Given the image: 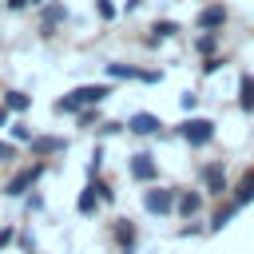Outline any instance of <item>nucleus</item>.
<instances>
[{
	"label": "nucleus",
	"instance_id": "6e6552de",
	"mask_svg": "<svg viewBox=\"0 0 254 254\" xmlns=\"http://www.w3.org/2000/svg\"><path fill=\"white\" fill-rule=\"evenodd\" d=\"M111 242H115V250L119 254H135V246H139V222H131V218H111Z\"/></svg>",
	"mask_w": 254,
	"mask_h": 254
},
{
	"label": "nucleus",
	"instance_id": "aec40b11",
	"mask_svg": "<svg viewBox=\"0 0 254 254\" xmlns=\"http://www.w3.org/2000/svg\"><path fill=\"white\" fill-rule=\"evenodd\" d=\"M218 44H222V32H198L194 36V52L206 60V56H218Z\"/></svg>",
	"mask_w": 254,
	"mask_h": 254
},
{
	"label": "nucleus",
	"instance_id": "f03ea898",
	"mask_svg": "<svg viewBox=\"0 0 254 254\" xmlns=\"http://www.w3.org/2000/svg\"><path fill=\"white\" fill-rule=\"evenodd\" d=\"M198 187H202V194L206 198H214V202H222V198H230V171H226V163L222 159H210V163H198Z\"/></svg>",
	"mask_w": 254,
	"mask_h": 254
},
{
	"label": "nucleus",
	"instance_id": "1a4fd4ad",
	"mask_svg": "<svg viewBox=\"0 0 254 254\" xmlns=\"http://www.w3.org/2000/svg\"><path fill=\"white\" fill-rule=\"evenodd\" d=\"M64 24H67V4H60V0L40 4V36H44V40H48V36H56Z\"/></svg>",
	"mask_w": 254,
	"mask_h": 254
},
{
	"label": "nucleus",
	"instance_id": "2eb2a0df",
	"mask_svg": "<svg viewBox=\"0 0 254 254\" xmlns=\"http://www.w3.org/2000/svg\"><path fill=\"white\" fill-rule=\"evenodd\" d=\"M230 198H234V202H238L242 210H246V206L254 202V167H246V171H242V179H238V183L230 187Z\"/></svg>",
	"mask_w": 254,
	"mask_h": 254
},
{
	"label": "nucleus",
	"instance_id": "a211bd4d",
	"mask_svg": "<svg viewBox=\"0 0 254 254\" xmlns=\"http://www.w3.org/2000/svg\"><path fill=\"white\" fill-rule=\"evenodd\" d=\"M238 111L242 115H254V75L250 71L238 75Z\"/></svg>",
	"mask_w": 254,
	"mask_h": 254
},
{
	"label": "nucleus",
	"instance_id": "4be33fe9",
	"mask_svg": "<svg viewBox=\"0 0 254 254\" xmlns=\"http://www.w3.org/2000/svg\"><path fill=\"white\" fill-rule=\"evenodd\" d=\"M103 123V115H99V107H83L79 115H75V127H83V131H95Z\"/></svg>",
	"mask_w": 254,
	"mask_h": 254
},
{
	"label": "nucleus",
	"instance_id": "ddd939ff",
	"mask_svg": "<svg viewBox=\"0 0 254 254\" xmlns=\"http://www.w3.org/2000/svg\"><path fill=\"white\" fill-rule=\"evenodd\" d=\"M67 151V139L64 135H36L28 143V155L32 159H52V155H64Z\"/></svg>",
	"mask_w": 254,
	"mask_h": 254
},
{
	"label": "nucleus",
	"instance_id": "c9c22d12",
	"mask_svg": "<svg viewBox=\"0 0 254 254\" xmlns=\"http://www.w3.org/2000/svg\"><path fill=\"white\" fill-rule=\"evenodd\" d=\"M143 8V0H123V12H139Z\"/></svg>",
	"mask_w": 254,
	"mask_h": 254
},
{
	"label": "nucleus",
	"instance_id": "dca6fc26",
	"mask_svg": "<svg viewBox=\"0 0 254 254\" xmlns=\"http://www.w3.org/2000/svg\"><path fill=\"white\" fill-rule=\"evenodd\" d=\"M0 103H4L12 115H24V111L32 107V95H28V91H20V87H4V91H0Z\"/></svg>",
	"mask_w": 254,
	"mask_h": 254
},
{
	"label": "nucleus",
	"instance_id": "2f4dec72",
	"mask_svg": "<svg viewBox=\"0 0 254 254\" xmlns=\"http://www.w3.org/2000/svg\"><path fill=\"white\" fill-rule=\"evenodd\" d=\"M179 103H183V111H187V115H194V107H198V95H194V91H183V95H179Z\"/></svg>",
	"mask_w": 254,
	"mask_h": 254
},
{
	"label": "nucleus",
	"instance_id": "a878e982",
	"mask_svg": "<svg viewBox=\"0 0 254 254\" xmlns=\"http://www.w3.org/2000/svg\"><path fill=\"white\" fill-rule=\"evenodd\" d=\"M222 67H226V56H222V52H218V56H206V60H202V75H218Z\"/></svg>",
	"mask_w": 254,
	"mask_h": 254
},
{
	"label": "nucleus",
	"instance_id": "6ab92c4d",
	"mask_svg": "<svg viewBox=\"0 0 254 254\" xmlns=\"http://www.w3.org/2000/svg\"><path fill=\"white\" fill-rule=\"evenodd\" d=\"M99 206H103V202H99V194L91 190V183H83V190L75 194V210H79L83 218H91V214H99Z\"/></svg>",
	"mask_w": 254,
	"mask_h": 254
},
{
	"label": "nucleus",
	"instance_id": "f8f14e48",
	"mask_svg": "<svg viewBox=\"0 0 254 254\" xmlns=\"http://www.w3.org/2000/svg\"><path fill=\"white\" fill-rule=\"evenodd\" d=\"M242 214V206L234 202V198H222V202H214V210L206 214V234H218V230H226L234 218Z\"/></svg>",
	"mask_w": 254,
	"mask_h": 254
},
{
	"label": "nucleus",
	"instance_id": "58836bf2",
	"mask_svg": "<svg viewBox=\"0 0 254 254\" xmlns=\"http://www.w3.org/2000/svg\"><path fill=\"white\" fill-rule=\"evenodd\" d=\"M32 254H40V250H32Z\"/></svg>",
	"mask_w": 254,
	"mask_h": 254
},
{
	"label": "nucleus",
	"instance_id": "bb28decb",
	"mask_svg": "<svg viewBox=\"0 0 254 254\" xmlns=\"http://www.w3.org/2000/svg\"><path fill=\"white\" fill-rule=\"evenodd\" d=\"M99 171H103V143L91 151V159H87V179H99Z\"/></svg>",
	"mask_w": 254,
	"mask_h": 254
},
{
	"label": "nucleus",
	"instance_id": "393cba45",
	"mask_svg": "<svg viewBox=\"0 0 254 254\" xmlns=\"http://www.w3.org/2000/svg\"><path fill=\"white\" fill-rule=\"evenodd\" d=\"M119 131H127V123H119V119H103V123L95 127L99 139H111V135H119Z\"/></svg>",
	"mask_w": 254,
	"mask_h": 254
},
{
	"label": "nucleus",
	"instance_id": "c756f323",
	"mask_svg": "<svg viewBox=\"0 0 254 254\" xmlns=\"http://www.w3.org/2000/svg\"><path fill=\"white\" fill-rule=\"evenodd\" d=\"M16 242H20V250H24V254H32V250H36V238H32V230H16Z\"/></svg>",
	"mask_w": 254,
	"mask_h": 254
},
{
	"label": "nucleus",
	"instance_id": "7c9ffc66",
	"mask_svg": "<svg viewBox=\"0 0 254 254\" xmlns=\"http://www.w3.org/2000/svg\"><path fill=\"white\" fill-rule=\"evenodd\" d=\"M16 242V222H8V226H0V250H8Z\"/></svg>",
	"mask_w": 254,
	"mask_h": 254
},
{
	"label": "nucleus",
	"instance_id": "0eeeda50",
	"mask_svg": "<svg viewBox=\"0 0 254 254\" xmlns=\"http://www.w3.org/2000/svg\"><path fill=\"white\" fill-rule=\"evenodd\" d=\"M206 210V194H202V187H179V202H175V214L183 218V222H194L198 214Z\"/></svg>",
	"mask_w": 254,
	"mask_h": 254
},
{
	"label": "nucleus",
	"instance_id": "cd10ccee",
	"mask_svg": "<svg viewBox=\"0 0 254 254\" xmlns=\"http://www.w3.org/2000/svg\"><path fill=\"white\" fill-rule=\"evenodd\" d=\"M24 210H28V214H40V210H44V194H40V190H28V194H24Z\"/></svg>",
	"mask_w": 254,
	"mask_h": 254
},
{
	"label": "nucleus",
	"instance_id": "473e14b6",
	"mask_svg": "<svg viewBox=\"0 0 254 254\" xmlns=\"http://www.w3.org/2000/svg\"><path fill=\"white\" fill-rule=\"evenodd\" d=\"M139 83H163V71H151V67H143V71H139Z\"/></svg>",
	"mask_w": 254,
	"mask_h": 254
},
{
	"label": "nucleus",
	"instance_id": "4c0bfd02",
	"mask_svg": "<svg viewBox=\"0 0 254 254\" xmlns=\"http://www.w3.org/2000/svg\"><path fill=\"white\" fill-rule=\"evenodd\" d=\"M0 8H4V0H0Z\"/></svg>",
	"mask_w": 254,
	"mask_h": 254
},
{
	"label": "nucleus",
	"instance_id": "f3484780",
	"mask_svg": "<svg viewBox=\"0 0 254 254\" xmlns=\"http://www.w3.org/2000/svg\"><path fill=\"white\" fill-rule=\"evenodd\" d=\"M179 32H183V28H179L175 20H155V24H151V36H147L143 44H147V48H159L163 40H171V36H179Z\"/></svg>",
	"mask_w": 254,
	"mask_h": 254
},
{
	"label": "nucleus",
	"instance_id": "7ed1b4c3",
	"mask_svg": "<svg viewBox=\"0 0 254 254\" xmlns=\"http://www.w3.org/2000/svg\"><path fill=\"white\" fill-rule=\"evenodd\" d=\"M175 135H179L190 151H202V147H210V143H214L218 123H214V119H206V115H187V119L175 127Z\"/></svg>",
	"mask_w": 254,
	"mask_h": 254
},
{
	"label": "nucleus",
	"instance_id": "423d86ee",
	"mask_svg": "<svg viewBox=\"0 0 254 254\" xmlns=\"http://www.w3.org/2000/svg\"><path fill=\"white\" fill-rule=\"evenodd\" d=\"M127 175L135 183L151 187V183H159V159L151 151H135V155H127Z\"/></svg>",
	"mask_w": 254,
	"mask_h": 254
},
{
	"label": "nucleus",
	"instance_id": "20e7f679",
	"mask_svg": "<svg viewBox=\"0 0 254 254\" xmlns=\"http://www.w3.org/2000/svg\"><path fill=\"white\" fill-rule=\"evenodd\" d=\"M48 175V159H36V163H24V167H16L12 175H8V183L0 187V194H8V198H24L28 190H36V183Z\"/></svg>",
	"mask_w": 254,
	"mask_h": 254
},
{
	"label": "nucleus",
	"instance_id": "f257e3e1",
	"mask_svg": "<svg viewBox=\"0 0 254 254\" xmlns=\"http://www.w3.org/2000/svg\"><path fill=\"white\" fill-rule=\"evenodd\" d=\"M107 95H115L111 79H107V83H79V87H71L67 95L56 99V115H71V119H75L83 107H99V103H107Z\"/></svg>",
	"mask_w": 254,
	"mask_h": 254
},
{
	"label": "nucleus",
	"instance_id": "b1692460",
	"mask_svg": "<svg viewBox=\"0 0 254 254\" xmlns=\"http://www.w3.org/2000/svg\"><path fill=\"white\" fill-rule=\"evenodd\" d=\"M20 159V143H12V139H4L0 143V167H12Z\"/></svg>",
	"mask_w": 254,
	"mask_h": 254
},
{
	"label": "nucleus",
	"instance_id": "c85d7f7f",
	"mask_svg": "<svg viewBox=\"0 0 254 254\" xmlns=\"http://www.w3.org/2000/svg\"><path fill=\"white\" fill-rule=\"evenodd\" d=\"M95 16H99V20H115V16H119V8H115L111 0H95Z\"/></svg>",
	"mask_w": 254,
	"mask_h": 254
},
{
	"label": "nucleus",
	"instance_id": "4468645a",
	"mask_svg": "<svg viewBox=\"0 0 254 254\" xmlns=\"http://www.w3.org/2000/svg\"><path fill=\"white\" fill-rule=\"evenodd\" d=\"M139 71H143V67H135V64H123V60H107V64H103V75H107L111 83H115V79H119V83H131V79L139 83Z\"/></svg>",
	"mask_w": 254,
	"mask_h": 254
},
{
	"label": "nucleus",
	"instance_id": "9b49d317",
	"mask_svg": "<svg viewBox=\"0 0 254 254\" xmlns=\"http://www.w3.org/2000/svg\"><path fill=\"white\" fill-rule=\"evenodd\" d=\"M127 123V135H139V139H155V135H163V119L155 115V111H135L131 119H123Z\"/></svg>",
	"mask_w": 254,
	"mask_h": 254
},
{
	"label": "nucleus",
	"instance_id": "e433bc0d",
	"mask_svg": "<svg viewBox=\"0 0 254 254\" xmlns=\"http://www.w3.org/2000/svg\"><path fill=\"white\" fill-rule=\"evenodd\" d=\"M36 4H44V0H32V8H36Z\"/></svg>",
	"mask_w": 254,
	"mask_h": 254
},
{
	"label": "nucleus",
	"instance_id": "f704fd0d",
	"mask_svg": "<svg viewBox=\"0 0 254 254\" xmlns=\"http://www.w3.org/2000/svg\"><path fill=\"white\" fill-rule=\"evenodd\" d=\"M8 123H12V111L0 103V131H8Z\"/></svg>",
	"mask_w": 254,
	"mask_h": 254
},
{
	"label": "nucleus",
	"instance_id": "72a5a7b5",
	"mask_svg": "<svg viewBox=\"0 0 254 254\" xmlns=\"http://www.w3.org/2000/svg\"><path fill=\"white\" fill-rule=\"evenodd\" d=\"M4 8H8V12H28L32 0H4Z\"/></svg>",
	"mask_w": 254,
	"mask_h": 254
},
{
	"label": "nucleus",
	"instance_id": "39448f33",
	"mask_svg": "<svg viewBox=\"0 0 254 254\" xmlns=\"http://www.w3.org/2000/svg\"><path fill=\"white\" fill-rule=\"evenodd\" d=\"M143 210L151 218H171L175 214V202H179V187H163V183H151L143 194H139Z\"/></svg>",
	"mask_w": 254,
	"mask_h": 254
},
{
	"label": "nucleus",
	"instance_id": "5701e85b",
	"mask_svg": "<svg viewBox=\"0 0 254 254\" xmlns=\"http://www.w3.org/2000/svg\"><path fill=\"white\" fill-rule=\"evenodd\" d=\"M87 183H91V190L99 194V202H103V206H111V202H115V187H111L103 175H99V179H87Z\"/></svg>",
	"mask_w": 254,
	"mask_h": 254
},
{
	"label": "nucleus",
	"instance_id": "412c9836",
	"mask_svg": "<svg viewBox=\"0 0 254 254\" xmlns=\"http://www.w3.org/2000/svg\"><path fill=\"white\" fill-rule=\"evenodd\" d=\"M8 139H12V143H20V147H28V143L36 139V131L24 123V115H12V123H8Z\"/></svg>",
	"mask_w": 254,
	"mask_h": 254
},
{
	"label": "nucleus",
	"instance_id": "9d476101",
	"mask_svg": "<svg viewBox=\"0 0 254 254\" xmlns=\"http://www.w3.org/2000/svg\"><path fill=\"white\" fill-rule=\"evenodd\" d=\"M226 20H230V8H226L222 0H214V4L198 8V16H194V28H198V32H222V28H226Z\"/></svg>",
	"mask_w": 254,
	"mask_h": 254
}]
</instances>
